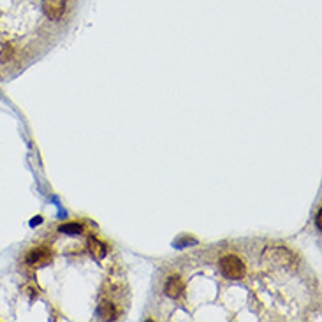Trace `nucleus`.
<instances>
[{
	"label": "nucleus",
	"mask_w": 322,
	"mask_h": 322,
	"mask_svg": "<svg viewBox=\"0 0 322 322\" xmlns=\"http://www.w3.org/2000/svg\"><path fill=\"white\" fill-rule=\"evenodd\" d=\"M220 271L224 273V277L233 278V280H240L245 277V262L236 255H226L220 261Z\"/></svg>",
	"instance_id": "f257e3e1"
},
{
	"label": "nucleus",
	"mask_w": 322,
	"mask_h": 322,
	"mask_svg": "<svg viewBox=\"0 0 322 322\" xmlns=\"http://www.w3.org/2000/svg\"><path fill=\"white\" fill-rule=\"evenodd\" d=\"M65 9H67V0H42V11L48 20H62Z\"/></svg>",
	"instance_id": "f03ea898"
},
{
	"label": "nucleus",
	"mask_w": 322,
	"mask_h": 322,
	"mask_svg": "<svg viewBox=\"0 0 322 322\" xmlns=\"http://www.w3.org/2000/svg\"><path fill=\"white\" fill-rule=\"evenodd\" d=\"M181 290H183V283H181V280L178 277H171L169 280H167V283H165L164 292L167 294L169 298L176 299L181 294Z\"/></svg>",
	"instance_id": "7ed1b4c3"
},
{
	"label": "nucleus",
	"mask_w": 322,
	"mask_h": 322,
	"mask_svg": "<svg viewBox=\"0 0 322 322\" xmlns=\"http://www.w3.org/2000/svg\"><path fill=\"white\" fill-rule=\"evenodd\" d=\"M90 250H92V254L95 255L97 259H101L102 255L106 254V246H104V243H101L97 238H92L90 240Z\"/></svg>",
	"instance_id": "20e7f679"
},
{
	"label": "nucleus",
	"mask_w": 322,
	"mask_h": 322,
	"mask_svg": "<svg viewBox=\"0 0 322 322\" xmlns=\"http://www.w3.org/2000/svg\"><path fill=\"white\" fill-rule=\"evenodd\" d=\"M44 259H48V254H46L44 250H32L29 255H27V262L29 264H36V262H39V261H44Z\"/></svg>",
	"instance_id": "39448f33"
},
{
	"label": "nucleus",
	"mask_w": 322,
	"mask_h": 322,
	"mask_svg": "<svg viewBox=\"0 0 322 322\" xmlns=\"http://www.w3.org/2000/svg\"><path fill=\"white\" fill-rule=\"evenodd\" d=\"M60 231L62 233H69V234H78V233H81V226H78V224H67V226H62Z\"/></svg>",
	"instance_id": "423d86ee"
}]
</instances>
